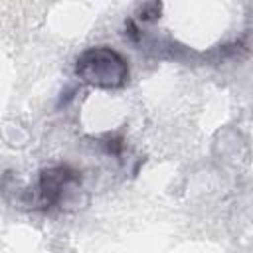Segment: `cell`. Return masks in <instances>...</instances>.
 I'll use <instances>...</instances> for the list:
<instances>
[{
	"label": "cell",
	"mask_w": 253,
	"mask_h": 253,
	"mask_svg": "<svg viewBox=\"0 0 253 253\" xmlns=\"http://www.w3.org/2000/svg\"><path fill=\"white\" fill-rule=\"evenodd\" d=\"M81 184V176L77 170H73L67 164H59V166H51L40 172L38 182L34 188H30L26 202L32 208H40V210H49L51 206L61 204L63 196L77 188Z\"/></svg>",
	"instance_id": "obj_2"
},
{
	"label": "cell",
	"mask_w": 253,
	"mask_h": 253,
	"mask_svg": "<svg viewBox=\"0 0 253 253\" xmlns=\"http://www.w3.org/2000/svg\"><path fill=\"white\" fill-rule=\"evenodd\" d=\"M77 77L97 89H121L128 79L126 59L111 47H89L75 61Z\"/></svg>",
	"instance_id": "obj_1"
},
{
	"label": "cell",
	"mask_w": 253,
	"mask_h": 253,
	"mask_svg": "<svg viewBox=\"0 0 253 253\" xmlns=\"http://www.w3.org/2000/svg\"><path fill=\"white\" fill-rule=\"evenodd\" d=\"M121 138H111L109 140V144H107V152H113V154H119V150H121Z\"/></svg>",
	"instance_id": "obj_4"
},
{
	"label": "cell",
	"mask_w": 253,
	"mask_h": 253,
	"mask_svg": "<svg viewBox=\"0 0 253 253\" xmlns=\"http://www.w3.org/2000/svg\"><path fill=\"white\" fill-rule=\"evenodd\" d=\"M160 10H162V4H160V2L144 4V6L140 8V18H142V22H154V20L160 16Z\"/></svg>",
	"instance_id": "obj_3"
}]
</instances>
